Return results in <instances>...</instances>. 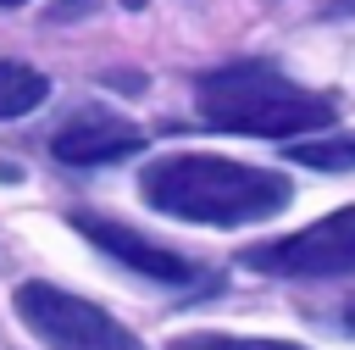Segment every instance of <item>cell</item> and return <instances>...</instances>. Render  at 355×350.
<instances>
[{
    "label": "cell",
    "instance_id": "obj_9",
    "mask_svg": "<svg viewBox=\"0 0 355 350\" xmlns=\"http://www.w3.org/2000/svg\"><path fill=\"white\" fill-rule=\"evenodd\" d=\"M166 350H250V339H222V333H183Z\"/></svg>",
    "mask_w": 355,
    "mask_h": 350
},
{
    "label": "cell",
    "instance_id": "obj_10",
    "mask_svg": "<svg viewBox=\"0 0 355 350\" xmlns=\"http://www.w3.org/2000/svg\"><path fill=\"white\" fill-rule=\"evenodd\" d=\"M250 350H300V344H288V339H250Z\"/></svg>",
    "mask_w": 355,
    "mask_h": 350
},
{
    "label": "cell",
    "instance_id": "obj_7",
    "mask_svg": "<svg viewBox=\"0 0 355 350\" xmlns=\"http://www.w3.org/2000/svg\"><path fill=\"white\" fill-rule=\"evenodd\" d=\"M50 100V78L28 61H0V117H28Z\"/></svg>",
    "mask_w": 355,
    "mask_h": 350
},
{
    "label": "cell",
    "instance_id": "obj_12",
    "mask_svg": "<svg viewBox=\"0 0 355 350\" xmlns=\"http://www.w3.org/2000/svg\"><path fill=\"white\" fill-rule=\"evenodd\" d=\"M122 6H128V11H139V6H144V0H122Z\"/></svg>",
    "mask_w": 355,
    "mask_h": 350
},
{
    "label": "cell",
    "instance_id": "obj_5",
    "mask_svg": "<svg viewBox=\"0 0 355 350\" xmlns=\"http://www.w3.org/2000/svg\"><path fill=\"white\" fill-rule=\"evenodd\" d=\"M72 228L94 244V250H105L111 261H122V267H133L139 278H150V283H183L194 267L178 256V250H166V244H155V239H144L139 228H128V222H105V217H72Z\"/></svg>",
    "mask_w": 355,
    "mask_h": 350
},
{
    "label": "cell",
    "instance_id": "obj_3",
    "mask_svg": "<svg viewBox=\"0 0 355 350\" xmlns=\"http://www.w3.org/2000/svg\"><path fill=\"white\" fill-rule=\"evenodd\" d=\"M17 317L50 350H144L133 339V328H122L105 306L83 300V294H67L55 283H39V278L17 289Z\"/></svg>",
    "mask_w": 355,
    "mask_h": 350
},
{
    "label": "cell",
    "instance_id": "obj_4",
    "mask_svg": "<svg viewBox=\"0 0 355 350\" xmlns=\"http://www.w3.org/2000/svg\"><path fill=\"white\" fill-rule=\"evenodd\" d=\"M244 267H255L266 278H294V283L355 278V206H344V211H333V217H322L288 239L244 250Z\"/></svg>",
    "mask_w": 355,
    "mask_h": 350
},
{
    "label": "cell",
    "instance_id": "obj_11",
    "mask_svg": "<svg viewBox=\"0 0 355 350\" xmlns=\"http://www.w3.org/2000/svg\"><path fill=\"white\" fill-rule=\"evenodd\" d=\"M344 322H349V328H355V306H349V311H344Z\"/></svg>",
    "mask_w": 355,
    "mask_h": 350
},
{
    "label": "cell",
    "instance_id": "obj_13",
    "mask_svg": "<svg viewBox=\"0 0 355 350\" xmlns=\"http://www.w3.org/2000/svg\"><path fill=\"white\" fill-rule=\"evenodd\" d=\"M0 6H22V0H0Z\"/></svg>",
    "mask_w": 355,
    "mask_h": 350
},
{
    "label": "cell",
    "instance_id": "obj_1",
    "mask_svg": "<svg viewBox=\"0 0 355 350\" xmlns=\"http://www.w3.org/2000/svg\"><path fill=\"white\" fill-rule=\"evenodd\" d=\"M139 194L178 222H211V228H239V222H261L277 217L294 189L283 172L266 167H244V161H222V156H200V150H178L161 156L139 172Z\"/></svg>",
    "mask_w": 355,
    "mask_h": 350
},
{
    "label": "cell",
    "instance_id": "obj_8",
    "mask_svg": "<svg viewBox=\"0 0 355 350\" xmlns=\"http://www.w3.org/2000/svg\"><path fill=\"white\" fill-rule=\"evenodd\" d=\"M300 167H316V172H349L355 167V133H338V139H300L288 150Z\"/></svg>",
    "mask_w": 355,
    "mask_h": 350
},
{
    "label": "cell",
    "instance_id": "obj_2",
    "mask_svg": "<svg viewBox=\"0 0 355 350\" xmlns=\"http://www.w3.org/2000/svg\"><path fill=\"white\" fill-rule=\"evenodd\" d=\"M200 122L250 133V139H300L333 122V100L283 78L266 61H227L194 83Z\"/></svg>",
    "mask_w": 355,
    "mask_h": 350
},
{
    "label": "cell",
    "instance_id": "obj_6",
    "mask_svg": "<svg viewBox=\"0 0 355 350\" xmlns=\"http://www.w3.org/2000/svg\"><path fill=\"white\" fill-rule=\"evenodd\" d=\"M139 144H144V133H139L133 122L111 117V111L78 117L72 128H61V133L50 139L55 161H67V167H105V161H122V156H133Z\"/></svg>",
    "mask_w": 355,
    "mask_h": 350
}]
</instances>
